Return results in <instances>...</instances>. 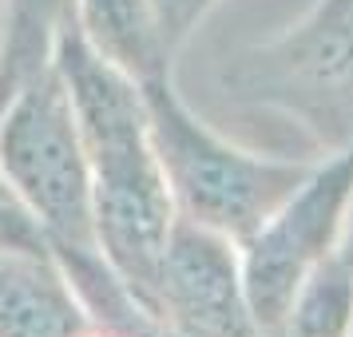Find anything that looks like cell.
Returning <instances> with one entry per match:
<instances>
[{"mask_svg": "<svg viewBox=\"0 0 353 337\" xmlns=\"http://www.w3.org/2000/svg\"><path fill=\"white\" fill-rule=\"evenodd\" d=\"M334 254L341 258V262H345V270L353 274V203H350V210H345V226H341V238H337Z\"/></svg>", "mask_w": 353, "mask_h": 337, "instance_id": "7c38bea8", "label": "cell"}, {"mask_svg": "<svg viewBox=\"0 0 353 337\" xmlns=\"http://www.w3.org/2000/svg\"><path fill=\"white\" fill-rule=\"evenodd\" d=\"M353 203V147L314 163L302 187L242 246V282L262 334L274 337L310 274L334 254Z\"/></svg>", "mask_w": 353, "mask_h": 337, "instance_id": "5b68a950", "label": "cell"}, {"mask_svg": "<svg viewBox=\"0 0 353 337\" xmlns=\"http://www.w3.org/2000/svg\"><path fill=\"white\" fill-rule=\"evenodd\" d=\"M72 20L83 40L131 80L171 76L175 60L159 44L151 0H72Z\"/></svg>", "mask_w": 353, "mask_h": 337, "instance_id": "ba28073f", "label": "cell"}, {"mask_svg": "<svg viewBox=\"0 0 353 337\" xmlns=\"http://www.w3.org/2000/svg\"><path fill=\"white\" fill-rule=\"evenodd\" d=\"M155 318L171 337H266L246 298L242 250L179 214L159 262Z\"/></svg>", "mask_w": 353, "mask_h": 337, "instance_id": "8992f818", "label": "cell"}, {"mask_svg": "<svg viewBox=\"0 0 353 337\" xmlns=\"http://www.w3.org/2000/svg\"><path fill=\"white\" fill-rule=\"evenodd\" d=\"M72 20V0H4L0 17V108L52 64L56 36Z\"/></svg>", "mask_w": 353, "mask_h": 337, "instance_id": "9c48e42d", "label": "cell"}, {"mask_svg": "<svg viewBox=\"0 0 353 337\" xmlns=\"http://www.w3.org/2000/svg\"><path fill=\"white\" fill-rule=\"evenodd\" d=\"M223 92L282 112L325 155L353 147V0H314L286 32L242 48L223 72Z\"/></svg>", "mask_w": 353, "mask_h": 337, "instance_id": "277c9868", "label": "cell"}, {"mask_svg": "<svg viewBox=\"0 0 353 337\" xmlns=\"http://www.w3.org/2000/svg\"><path fill=\"white\" fill-rule=\"evenodd\" d=\"M99 325L48 254L0 250V337H92Z\"/></svg>", "mask_w": 353, "mask_h": 337, "instance_id": "52a82bcc", "label": "cell"}, {"mask_svg": "<svg viewBox=\"0 0 353 337\" xmlns=\"http://www.w3.org/2000/svg\"><path fill=\"white\" fill-rule=\"evenodd\" d=\"M0 250H24V254H48L44 238L36 230L28 207L20 203V194L12 191V183L0 167Z\"/></svg>", "mask_w": 353, "mask_h": 337, "instance_id": "8fae6325", "label": "cell"}, {"mask_svg": "<svg viewBox=\"0 0 353 337\" xmlns=\"http://www.w3.org/2000/svg\"><path fill=\"white\" fill-rule=\"evenodd\" d=\"M0 167L28 207L48 258L64 270L88 314L103 329H151L159 321L131 302L103 258L76 112L56 64L40 68L0 108Z\"/></svg>", "mask_w": 353, "mask_h": 337, "instance_id": "7a4b0ae2", "label": "cell"}, {"mask_svg": "<svg viewBox=\"0 0 353 337\" xmlns=\"http://www.w3.org/2000/svg\"><path fill=\"white\" fill-rule=\"evenodd\" d=\"M147 135L175 214L246 246L314 171L305 159H270L210 131L179 96L171 76L143 80Z\"/></svg>", "mask_w": 353, "mask_h": 337, "instance_id": "3957f363", "label": "cell"}, {"mask_svg": "<svg viewBox=\"0 0 353 337\" xmlns=\"http://www.w3.org/2000/svg\"><path fill=\"white\" fill-rule=\"evenodd\" d=\"M219 4H223V0H151L155 32H159L163 52L175 60L179 52L187 48V40L194 36V28H199Z\"/></svg>", "mask_w": 353, "mask_h": 337, "instance_id": "30bf717a", "label": "cell"}, {"mask_svg": "<svg viewBox=\"0 0 353 337\" xmlns=\"http://www.w3.org/2000/svg\"><path fill=\"white\" fill-rule=\"evenodd\" d=\"M52 64L64 76L83 155L92 167V198H96L103 258L131 294V302L155 318V282L175 226V203L167 194L155 147L147 135L143 88L123 68L103 60L83 40L76 20L60 28Z\"/></svg>", "mask_w": 353, "mask_h": 337, "instance_id": "6da1fadb", "label": "cell"}]
</instances>
